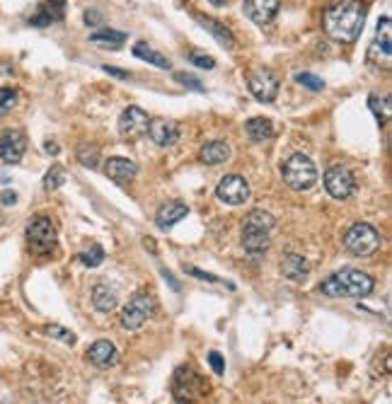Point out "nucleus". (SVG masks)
<instances>
[{
	"mask_svg": "<svg viewBox=\"0 0 392 404\" xmlns=\"http://www.w3.org/2000/svg\"><path fill=\"white\" fill-rule=\"evenodd\" d=\"M158 310V303L153 295L138 293L129 300L126 307L121 310V327L124 329H141L148 320H153Z\"/></svg>",
	"mask_w": 392,
	"mask_h": 404,
	"instance_id": "nucleus-8",
	"label": "nucleus"
},
{
	"mask_svg": "<svg viewBox=\"0 0 392 404\" xmlns=\"http://www.w3.org/2000/svg\"><path fill=\"white\" fill-rule=\"evenodd\" d=\"M56 240H59V232H56L54 220L47 218V215H37V218L30 220L27 225V242H30V249L34 254H51L56 249Z\"/></svg>",
	"mask_w": 392,
	"mask_h": 404,
	"instance_id": "nucleus-6",
	"label": "nucleus"
},
{
	"mask_svg": "<svg viewBox=\"0 0 392 404\" xmlns=\"http://www.w3.org/2000/svg\"><path fill=\"white\" fill-rule=\"evenodd\" d=\"M78 160H81L85 167H95V165L100 162V150L95 145L83 143L81 148H78Z\"/></svg>",
	"mask_w": 392,
	"mask_h": 404,
	"instance_id": "nucleus-31",
	"label": "nucleus"
},
{
	"mask_svg": "<svg viewBox=\"0 0 392 404\" xmlns=\"http://www.w3.org/2000/svg\"><path fill=\"white\" fill-rule=\"evenodd\" d=\"M281 177L293 191H308L317 182V167L303 153H293L286 162L281 165Z\"/></svg>",
	"mask_w": 392,
	"mask_h": 404,
	"instance_id": "nucleus-4",
	"label": "nucleus"
},
{
	"mask_svg": "<svg viewBox=\"0 0 392 404\" xmlns=\"http://www.w3.org/2000/svg\"><path fill=\"white\" fill-rule=\"evenodd\" d=\"M105 174L112 182H117V184H129L131 179H136L138 167H136V162L129 160V158L117 155V158H109V160L105 162Z\"/></svg>",
	"mask_w": 392,
	"mask_h": 404,
	"instance_id": "nucleus-17",
	"label": "nucleus"
},
{
	"mask_svg": "<svg viewBox=\"0 0 392 404\" xmlns=\"http://www.w3.org/2000/svg\"><path fill=\"white\" fill-rule=\"evenodd\" d=\"M368 107H371V112L378 117L380 124H385L390 119V97L388 95H383V97H380V95H371V97H368Z\"/></svg>",
	"mask_w": 392,
	"mask_h": 404,
	"instance_id": "nucleus-28",
	"label": "nucleus"
},
{
	"mask_svg": "<svg viewBox=\"0 0 392 404\" xmlns=\"http://www.w3.org/2000/svg\"><path fill=\"white\" fill-rule=\"evenodd\" d=\"M90 42L97 44V47H105V49H119V47H124V42H126V34L117 32V30H97L90 34Z\"/></svg>",
	"mask_w": 392,
	"mask_h": 404,
	"instance_id": "nucleus-26",
	"label": "nucleus"
},
{
	"mask_svg": "<svg viewBox=\"0 0 392 404\" xmlns=\"http://www.w3.org/2000/svg\"><path fill=\"white\" fill-rule=\"evenodd\" d=\"M206 385L191 366H179L172 375V395L177 404H194L203 397Z\"/></svg>",
	"mask_w": 392,
	"mask_h": 404,
	"instance_id": "nucleus-5",
	"label": "nucleus"
},
{
	"mask_svg": "<svg viewBox=\"0 0 392 404\" xmlns=\"http://www.w3.org/2000/svg\"><path fill=\"white\" fill-rule=\"evenodd\" d=\"M322 25L334 42L354 44L361 37L363 25H366V8L356 0H339L325 10Z\"/></svg>",
	"mask_w": 392,
	"mask_h": 404,
	"instance_id": "nucleus-1",
	"label": "nucleus"
},
{
	"mask_svg": "<svg viewBox=\"0 0 392 404\" xmlns=\"http://www.w3.org/2000/svg\"><path fill=\"white\" fill-rule=\"evenodd\" d=\"M215 196L228 206H242L249 198V184L240 174H225L215 186Z\"/></svg>",
	"mask_w": 392,
	"mask_h": 404,
	"instance_id": "nucleus-11",
	"label": "nucleus"
},
{
	"mask_svg": "<svg viewBox=\"0 0 392 404\" xmlns=\"http://www.w3.org/2000/svg\"><path fill=\"white\" fill-rule=\"evenodd\" d=\"M25 150H27V138L22 131L10 129L0 136V160L5 165H17L25 158Z\"/></svg>",
	"mask_w": 392,
	"mask_h": 404,
	"instance_id": "nucleus-13",
	"label": "nucleus"
},
{
	"mask_svg": "<svg viewBox=\"0 0 392 404\" xmlns=\"http://www.w3.org/2000/svg\"><path fill=\"white\" fill-rule=\"evenodd\" d=\"M373 288H376L373 276L363 274L359 269H342L325 278L320 291L329 298H366L373 293Z\"/></svg>",
	"mask_w": 392,
	"mask_h": 404,
	"instance_id": "nucleus-2",
	"label": "nucleus"
},
{
	"mask_svg": "<svg viewBox=\"0 0 392 404\" xmlns=\"http://www.w3.org/2000/svg\"><path fill=\"white\" fill-rule=\"evenodd\" d=\"M245 131H247L249 138L257 141V143H264V141L274 138V124H271L269 119H264V117H252V119H247Z\"/></svg>",
	"mask_w": 392,
	"mask_h": 404,
	"instance_id": "nucleus-24",
	"label": "nucleus"
},
{
	"mask_svg": "<svg viewBox=\"0 0 392 404\" xmlns=\"http://www.w3.org/2000/svg\"><path fill=\"white\" fill-rule=\"evenodd\" d=\"M66 15V0H47V3L42 5V10H39L37 17H32V25H51V22H59L64 20Z\"/></svg>",
	"mask_w": 392,
	"mask_h": 404,
	"instance_id": "nucleus-22",
	"label": "nucleus"
},
{
	"mask_svg": "<svg viewBox=\"0 0 392 404\" xmlns=\"http://www.w3.org/2000/svg\"><path fill=\"white\" fill-rule=\"evenodd\" d=\"M44 332L49 334L51 339H59V341H64V344H76V334L71 332V329H66V327H61V324H49Z\"/></svg>",
	"mask_w": 392,
	"mask_h": 404,
	"instance_id": "nucleus-33",
	"label": "nucleus"
},
{
	"mask_svg": "<svg viewBox=\"0 0 392 404\" xmlns=\"http://www.w3.org/2000/svg\"><path fill=\"white\" fill-rule=\"evenodd\" d=\"M196 20H198V25H201L203 30H206L215 39V42L220 44V47H225V49H235L237 47L235 37H232L230 30L225 25H220V22H215L213 17H206V15H196Z\"/></svg>",
	"mask_w": 392,
	"mask_h": 404,
	"instance_id": "nucleus-19",
	"label": "nucleus"
},
{
	"mask_svg": "<svg viewBox=\"0 0 392 404\" xmlns=\"http://www.w3.org/2000/svg\"><path fill=\"white\" fill-rule=\"evenodd\" d=\"M148 124H150V117H148V112H143L141 107H129V109L121 112V117H119V133L124 136V138L129 141H136L141 138V136L148 131Z\"/></svg>",
	"mask_w": 392,
	"mask_h": 404,
	"instance_id": "nucleus-12",
	"label": "nucleus"
},
{
	"mask_svg": "<svg viewBox=\"0 0 392 404\" xmlns=\"http://www.w3.org/2000/svg\"><path fill=\"white\" fill-rule=\"evenodd\" d=\"M189 213V208H186V203H182V201H170V203H165V206L158 210V215H155V220H158V227L160 230H170L174 223H179L184 215Z\"/></svg>",
	"mask_w": 392,
	"mask_h": 404,
	"instance_id": "nucleus-20",
	"label": "nucleus"
},
{
	"mask_svg": "<svg viewBox=\"0 0 392 404\" xmlns=\"http://www.w3.org/2000/svg\"><path fill=\"white\" fill-rule=\"evenodd\" d=\"M247 88L254 100L274 102L278 95V78L266 68H254V71L247 73Z\"/></svg>",
	"mask_w": 392,
	"mask_h": 404,
	"instance_id": "nucleus-10",
	"label": "nucleus"
},
{
	"mask_svg": "<svg viewBox=\"0 0 392 404\" xmlns=\"http://www.w3.org/2000/svg\"><path fill=\"white\" fill-rule=\"evenodd\" d=\"M88 361L97 368H114L119 363V351L109 339H97L88 349Z\"/></svg>",
	"mask_w": 392,
	"mask_h": 404,
	"instance_id": "nucleus-16",
	"label": "nucleus"
},
{
	"mask_svg": "<svg viewBox=\"0 0 392 404\" xmlns=\"http://www.w3.org/2000/svg\"><path fill=\"white\" fill-rule=\"evenodd\" d=\"M81 261L85 266H90V269H95V266H100L102 261H105V249H102L100 244H90L88 252L81 254Z\"/></svg>",
	"mask_w": 392,
	"mask_h": 404,
	"instance_id": "nucleus-30",
	"label": "nucleus"
},
{
	"mask_svg": "<svg viewBox=\"0 0 392 404\" xmlns=\"http://www.w3.org/2000/svg\"><path fill=\"white\" fill-rule=\"evenodd\" d=\"M186 274H191L196 278H203V281H208V283H218V276L206 274V271H201V269H194V266H189V269H186Z\"/></svg>",
	"mask_w": 392,
	"mask_h": 404,
	"instance_id": "nucleus-38",
	"label": "nucleus"
},
{
	"mask_svg": "<svg viewBox=\"0 0 392 404\" xmlns=\"http://www.w3.org/2000/svg\"><path fill=\"white\" fill-rule=\"evenodd\" d=\"M281 271H283V276L291 278V281L303 283L310 274V264H308V259L300 257V254L288 252V254H283V259H281Z\"/></svg>",
	"mask_w": 392,
	"mask_h": 404,
	"instance_id": "nucleus-18",
	"label": "nucleus"
},
{
	"mask_svg": "<svg viewBox=\"0 0 392 404\" xmlns=\"http://www.w3.org/2000/svg\"><path fill=\"white\" fill-rule=\"evenodd\" d=\"M145 133L150 136V141H153L155 145L170 148V145L177 143V138H179V126H177L174 121H170V119L158 117V119H150V124H148V131H145Z\"/></svg>",
	"mask_w": 392,
	"mask_h": 404,
	"instance_id": "nucleus-14",
	"label": "nucleus"
},
{
	"mask_svg": "<svg viewBox=\"0 0 392 404\" xmlns=\"http://www.w3.org/2000/svg\"><path fill=\"white\" fill-rule=\"evenodd\" d=\"M325 189L329 196L339 198V201L349 198L356 191V179L351 170L344 167V165H329L325 172Z\"/></svg>",
	"mask_w": 392,
	"mask_h": 404,
	"instance_id": "nucleus-9",
	"label": "nucleus"
},
{
	"mask_svg": "<svg viewBox=\"0 0 392 404\" xmlns=\"http://www.w3.org/2000/svg\"><path fill=\"white\" fill-rule=\"evenodd\" d=\"M208 363H211V368H213L215 375H223L225 373V361H223V356H220L218 351H211V354H208Z\"/></svg>",
	"mask_w": 392,
	"mask_h": 404,
	"instance_id": "nucleus-37",
	"label": "nucleus"
},
{
	"mask_svg": "<svg viewBox=\"0 0 392 404\" xmlns=\"http://www.w3.org/2000/svg\"><path fill=\"white\" fill-rule=\"evenodd\" d=\"M102 68H105V73H109V76H114V78H124V81L129 78V73L119 71V68H114V66H102Z\"/></svg>",
	"mask_w": 392,
	"mask_h": 404,
	"instance_id": "nucleus-40",
	"label": "nucleus"
},
{
	"mask_svg": "<svg viewBox=\"0 0 392 404\" xmlns=\"http://www.w3.org/2000/svg\"><path fill=\"white\" fill-rule=\"evenodd\" d=\"M189 61H191V64H194V66H198V68H206V71H213V68H215V61L211 59V56H206V54H196V51L189 56Z\"/></svg>",
	"mask_w": 392,
	"mask_h": 404,
	"instance_id": "nucleus-36",
	"label": "nucleus"
},
{
	"mask_svg": "<svg viewBox=\"0 0 392 404\" xmlns=\"http://www.w3.org/2000/svg\"><path fill=\"white\" fill-rule=\"evenodd\" d=\"M17 105V93L13 88H0V117L13 112V107Z\"/></svg>",
	"mask_w": 392,
	"mask_h": 404,
	"instance_id": "nucleus-34",
	"label": "nucleus"
},
{
	"mask_svg": "<svg viewBox=\"0 0 392 404\" xmlns=\"http://www.w3.org/2000/svg\"><path fill=\"white\" fill-rule=\"evenodd\" d=\"M85 22H88L90 27H100L102 25V15L95 13V10H85Z\"/></svg>",
	"mask_w": 392,
	"mask_h": 404,
	"instance_id": "nucleus-39",
	"label": "nucleus"
},
{
	"mask_svg": "<svg viewBox=\"0 0 392 404\" xmlns=\"http://www.w3.org/2000/svg\"><path fill=\"white\" fill-rule=\"evenodd\" d=\"M378 51H383L385 56H390L392 49V30H390V17H380L378 22V30H376V44H373Z\"/></svg>",
	"mask_w": 392,
	"mask_h": 404,
	"instance_id": "nucleus-27",
	"label": "nucleus"
},
{
	"mask_svg": "<svg viewBox=\"0 0 392 404\" xmlns=\"http://www.w3.org/2000/svg\"><path fill=\"white\" fill-rule=\"evenodd\" d=\"M61 184H66V172L61 165H54V167L47 172V177H44V189L47 191H56Z\"/></svg>",
	"mask_w": 392,
	"mask_h": 404,
	"instance_id": "nucleus-29",
	"label": "nucleus"
},
{
	"mask_svg": "<svg viewBox=\"0 0 392 404\" xmlns=\"http://www.w3.org/2000/svg\"><path fill=\"white\" fill-rule=\"evenodd\" d=\"M198 158H201L203 165H223L230 160V145L225 143V141H213V143H206L201 148V153H198Z\"/></svg>",
	"mask_w": 392,
	"mask_h": 404,
	"instance_id": "nucleus-21",
	"label": "nucleus"
},
{
	"mask_svg": "<svg viewBox=\"0 0 392 404\" xmlns=\"http://www.w3.org/2000/svg\"><path fill=\"white\" fill-rule=\"evenodd\" d=\"M174 81L186 85V88H191V90H196V93H203V90H206V88H203V83L198 81V78L189 76V73H177V76H174Z\"/></svg>",
	"mask_w": 392,
	"mask_h": 404,
	"instance_id": "nucleus-35",
	"label": "nucleus"
},
{
	"mask_svg": "<svg viewBox=\"0 0 392 404\" xmlns=\"http://www.w3.org/2000/svg\"><path fill=\"white\" fill-rule=\"evenodd\" d=\"M93 305L100 312H112L119 305V295L114 288H109V283H97L93 288Z\"/></svg>",
	"mask_w": 392,
	"mask_h": 404,
	"instance_id": "nucleus-23",
	"label": "nucleus"
},
{
	"mask_svg": "<svg viewBox=\"0 0 392 404\" xmlns=\"http://www.w3.org/2000/svg\"><path fill=\"white\" fill-rule=\"evenodd\" d=\"M278 8H281V0H245L242 10L254 25H269L276 17Z\"/></svg>",
	"mask_w": 392,
	"mask_h": 404,
	"instance_id": "nucleus-15",
	"label": "nucleus"
},
{
	"mask_svg": "<svg viewBox=\"0 0 392 404\" xmlns=\"http://www.w3.org/2000/svg\"><path fill=\"white\" fill-rule=\"evenodd\" d=\"M15 201H17V194H15V191H5V194H3V203H5V206H13Z\"/></svg>",
	"mask_w": 392,
	"mask_h": 404,
	"instance_id": "nucleus-41",
	"label": "nucleus"
},
{
	"mask_svg": "<svg viewBox=\"0 0 392 404\" xmlns=\"http://www.w3.org/2000/svg\"><path fill=\"white\" fill-rule=\"evenodd\" d=\"M47 153H49V155H59V145L51 143V141H49V143H47Z\"/></svg>",
	"mask_w": 392,
	"mask_h": 404,
	"instance_id": "nucleus-42",
	"label": "nucleus"
},
{
	"mask_svg": "<svg viewBox=\"0 0 392 404\" xmlns=\"http://www.w3.org/2000/svg\"><path fill=\"white\" fill-rule=\"evenodd\" d=\"M211 3H215V5H223V3H225V0H211Z\"/></svg>",
	"mask_w": 392,
	"mask_h": 404,
	"instance_id": "nucleus-43",
	"label": "nucleus"
},
{
	"mask_svg": "<svg viewBox=\"0 0 392 404\" xmlns=\"http://www.w3.org/2000/svg\"><path fill=\"white\" fill-rule=\"evenodd\" d=\"M276 227V218L269 210H249L242 220V244L249 254H261L269 247V235Z\"/></svg>",
	"mask_w": 392,
	"mask_h": 404,
	"instance_id": "nucleus-3",
	"label": "nucleus"
},
{
	"mask_svg": "<svg viewBox=\"0 0 392 404\" xmlns=\"http://www.w3.org/2000/svg\"><path fill=\"white\" fill-rule=\"evenodd\" d=\"M344 247L354 257H366L380 247V232L368 223H354L344 235Z\"/></svg>",
	"mask_w": 392,
	"mask_h": 404,
	"instance_id": "nucleus-7",
	"label": "nucleus"
},
{
	"mask_svg": "<svg viewBox=\"0 0 392 404\" xmlns=\"http://www.w3.org/2000/svg\"><path fill=\"white\" fill-rule=\"evenodd\" d=\"M295 83L312 90V93H320V90H325V81H322V78H317V76H312V73H295Z\"/></svg>",
	"mask_w": 392,
	"mask_h": 404,
	"instance_id": "nucleus-32",
	"label": "nucleus"
},
{
	"mask_svg": "<svg viewBox=\"0 0 392 404\" xmlns=\"http://www.w3.org/2000/svg\"><path fill=\"white\" fill-rule=\"evenodd\" d=\"M133 56H136V59H141V61H145V64L155 66V68H162V71L172 68V64H170L167 56H162L160 51H155V49L150 47V44H145V42L136 44V47H133Z\"/></svg>",
	"mask_w": 392,
	"mask_h": 404,
	"instance_id": "nucleus-25",
	"label": "nucleus"
}]
</instances>
